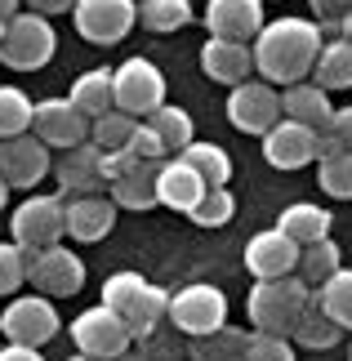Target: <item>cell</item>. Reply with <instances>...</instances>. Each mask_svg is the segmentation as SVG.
<instances>
[{"instance_id":"cell-1","label":"cell","mask_w":352,"mask_h":361,"mask_svg":"<svg viewBox=\"0 0 352 361\" xmlns=\"http://www.w3.org/2000/svg\"><path fill=\"white\" fill-rule=\"evenodd\" d=\"M255 49V76L267 85L286 90L312 76V63L321 54V27L312 18H272L259 27V36L250 40Z\"/></svg>"},{"instance_id":"cell-2","label":"cell","mask_w":352,"mask_h":361,"mask_svg":"<svg viewBox=\"0 0 352 361\" xmlns=\"http://www.w3.org/2000/svg\"><path fill=\"white\" fill-rule=\"evenodd\" d=\"M103 303L125 322L130 339H147L152 330L165 322L170 295H165L161 286H152L143 272H111L103 281Z\"/></svg>"},{"instance_id":"cell-3","label":"cell","mask_w":352,"mask_h":361,"mask_svg":"<svg viewBox=\"0 0 352 361\" xmlns=\"http://www.w3.org/2000/svg\"><path fill=\"white\" fill-rule=\"evenodd\" d=\"M308 303H312V286H308L299 272H290V276H272V281L250 286L245 317H250L255 330H263V335H286L290 339V330L303 317Z\"/></svg>"},{"instance_id":"cell-4","label":"cell","mask_w":352,"mask_h":361,"mask_svg":"<svg viewBox=\"0 0 352 361\" xmlns=\"http://www.w3.org/2000/svg\"><path fill=\"white\" fill-rule=\"evenodd\" d=\"M54 49H59V36H54V27L45 13H32L23 9L18 18L5 27V40H0V63L13 67V72H40Z\"/></svg>"},{"instance_id":"cell-5","label":"cell","mask_w":352,"mask_h":361,"mask_svg":"<svg viewBox=\"0 0 352 361\" xmlns=\"http://www.w3.org/2000/svg\"><path fill=\"white\" fill-rule=\"evenodd\" d=\"M165 322L174 330H183V335H192V339L214 335L219 326H228V295L210 281H192V286H183L178 295H170Z\"/></svg>"},{"instance_id":"cell-6","label":"cell","mask_w":352,"mask_h":361,"mask_svg":"<svg viewBox=\"0 0 352 361\" xmlns=\"http://www.w3.org/2000/svg\"><path fill=\"white\" fill-rule=\"evenodd\" d=\"M23 263H27V286H36V295L67 299L85 286V263L63 241L45 245V250H23Z\"/></svg>"},{"instance_id":"cell-7","label":"cell","mask_w":352,"mask_h":361,"mask_svg":"<svg viewBox=\"0 0 352 361\" xmlns=\"http://www.w3.org/2000/svg\"><path fill=\"white\" fill-rule=\"evenodd\" d=\"M0 330L9 343H27V348H45V343L63 330L59 308L49 303V295H13L9 308L0 312Z\"/></svg>"},{"instance_id":"cell-8","label":"cell","mask_w":352,"mask_h":361,"mask_svg":"<svg viewBox=\"0 0 352 361\" xmlns=\"http://www.w3.org/2000/svg\"><path fill=\"white\" fill-rule=\"evenodd\" d=\"M9 237L23 250H45L67 237V201L63 197H27L9 214Z\"/></svg>"},{"instance_id":"cell-9","label":"cell","mask_w":352,"mask_h":361,"mask_svg":"<svg viewBox=\"0 0 352 361\" xmlns=\"http://www.w3.org/2000/svg\"><path fill=\"white\" fill-rule=\"evenodd\" d=\"M111 90H116V112L134 116V121L152 116L165 103V76L147 59H125L111 72Z\"/></svg>"},{"instance_id":"cell-10","label":"cell","mask_w":352,"mask_h":361,"mask_svg":"<svg viewBox=\"0 0 352 361\" xmlns=\"http://www.w3.org/2000/svg\"><path fill=\"white\" fill-rule=\"evenodd\" d=\"M72 23L90 45H121L138 23V0H76Z\"/></svg>"},{"instance_id":"cell-11","label":"cell","mask_w":352,"mask_h":361,"mask_svg":"<svg viewBox=\"0 0 352 361\" xmlns=\"http://www.w3.org/2000/svg\"><path fill=\"white\" fill-rule=\"evenodd\" d=\"M157 165L161 161H138L134 152H111L107 178H111V201H116V210H152V205H157Z\"/></svg>"},{"instance_id":"cell-12","label":"cell","mask_w":352,"mask_h":361,"mask_svg":"<svg viewBox=\"0 0 352 361\" xmlns=\"http://www.w3.org/2000/svg\"><path fill=\"white\" fill-rule=\"evenodd\" d=\"M228 121L241 134H259L263 138L281 121V90L267 85V80H259V76L232 85V94H228Z\"/></svg>"},{"instance_id":"cell-13","label":"cell","mask_w":352,"mask_h":361,"mask_svg":"<svg viewBox=\"0 0 352 361\" xmlns=\"http://www.w3.org/2000/svg\"><path fill=\"white\" fill-rule=\"evenodd\" d=\"M72 343H76V353H85V357H121V353H130V330H125V322L116 312L107 308V303H94V308H85L72 322Z\"/></svg>"},{"instance_id":"cell-14","label":"cell","mask_w":352,"mask_h":361,"mask_svg":"<svg viewBox=\"0 0 352 361\" xmlns=\"http://www.w3.org/2000/svg\"><path fill=\"white\" fill-rule=\"evenodd\" d=\"M54 178H59L63 197H98V192L111 188L107 178V157L98 152L90 138L76 147H67L59 161H54Z\"/></svg>"},{"instance_id":"cell-15","label":"cell","mask_w":352,"mask_h":361,"mask_svg":"<svg viewBox=\"0 0 352 361\" xmlns=\"http://www.w3.org/2000/svg\"><path fill=\"white\" fill-rule=\"evenodd\" d=\"M54 170L49 161V147L27 130V134H13V138H0V178L9 188H36L40 178Z\"/></svg>"},{"instance_id":"cell-16","label":"cell","mask_w":352,"mask_h":361,"mask_svg":"<svg viewBox=\"0 0 352 361\" xmlns=\"http://www.w3.org/2000/svg\"><path fill=\"white\" fill-rule=\"evenodd\" d=\"M263 157H267L272 170H303V165L317 161V130L281 116L272 130L263 134Z\"/></svg>"},{"instance_id":"cell-17","label":"cell","mask_w":352,"mask_h":361,"mask_svg":"<svg viewBox=\"0 0 352 361\" xmlns=\"http://www.w3.org/2000/svg\"><path fill=\"white\" fill-rule=\"evenodd\" d=\"M32 130L45 147H76L90 138V116H80L72 99H40L36 103V116H32Z\"/></svg>"},{"instance_id":"cell-18","label":"cell","mask_w":352,"mask_h":361,"mask_svg":"<svg viewBox=\"0 0 352 361\" xmlns=\"http://www.w3.org/2000/svg\"><path fill=\"white\" fill-rule=\"evenodd\" d=\"M245 268L255 281H272V276H290L299 268V241H290L281 228L255 232L245 241Z\"/></svg>"},{"instance_id":"cell-19","label":"cell","mask_w":352,"mask_h":361,"mask_svg":"<svg viewBox=\"0 0 352 361\" xmlns=\"http://www.w3.org/2000/svg\"><path fill=\"white\" fill-rule=\"evenodd\" d=\"M205 178L192 170L183 157H165L157 165V205H165V210H174V214H192L196 210V201L205 197Z\"/></svg>"},{"instance_id":"cell-20","label":"cell","mask_w":352,"mask_h":361,"mask_svg":"<svg viewBox=\"0 0 352 361\" xmlns=\"http://www.w3.org/2000/svg\"><path fill=\"white\" fill-rule=\"evenodd\" d=\"M201 72L214 80V85H241V80L255 76V49L245 40H223V36H210L201 45Z\"/></svg>"},{"instance_id":"cell-21","label":"cell","mask_w":352,"mask_h":361,"mask_svg":"<svg viewBox=\"0 0 352 361\" xmlns=\"http://www.w3.org/2000/svg\"><path fill=\"white\" fill-rule=\"evenodd\" d=\"M263 5L267 0H210L205 5V27L210 36H223V40H255L263 18Z\"/></svg>"},{"instance_id":"cell-22","label":"cell","mask_w":352,"mask_h":361,"mask_svg":"<svg viewBox=\"0 0 352 361\" xmlns=\"http://www.w3.org/2000/svg\"><path fill=\"white\" fill-rule=\"evenodd\" d=\"M63 201H67V237L72 241L94 245L116 228V201L107 192H98V197H63Z\"/></svg>"},{"instance_id":"cell-23","label":"cell","mask_w":352,"mask_h":361,"mask_svg":"<svg viewBox=\"0 0 352 361\" xmlns=\"http://www.w3.org/2000/svg\"><path fill=\"white\" fill-rule=\"evenodd\" d=\"M281 116L299 121V125H312V130H330V116H334V103H330V90H321L317 80H299V85H286L281 90Z\"/></svg>"},{"instance_id":"cell-24","label":"cell","mask_w":352,"mask_h":361,"mask_svg":"<svg viewBox=\"0 0 352 361\" xmlns=\"http://www.w3.org/2000/svg\"><path fill=\"white\" fill-rule=\"evenodd\" d=\"M72 107L80 116H90V121H98V116H107L111 107H116V90H111V72L107 67H94V72H80L76 80H72Z\"/></svg>"},{"instance_id":"cell-25","label":"cell","mask_w":352,"mask_h":361,"mask_svg":"<svg viewBox=\"0 0 352 361\" xmlns=\"http://www.w3.org/2000/svg\"><path fill=\"white\" fill-rule=\"evenodd\" d=\"M308 80H317V85L330 90V94H334V90H352V40H344V36L326 40Z\"/></svg>"},{"instance_id":"cell-26","label":"cell","mask_w":352,"mask_h":361,"mask_svg":"<svg viewBox=\"0 0 352 361\" xmlns=\"http://www.w3.org/2000/svg\"><path fill=\"white\" fill-rule=\"evenodd\" d=\"M277 228L299 245L321 241V237H330V210H321L312 201H294V205H286V210L277 214Z\"/></svg>"},{"instance_id":"cell-27","label":"cell","mask_w":352,"mask_h":361,"mask_svg":"<svg viewBox=\"0 0 352 361\" xmlns=\"http://www.w3.org/2000/svg\"><path fill=\"white\" fill-rule=\"evenodd\" d=\"M344 268V250L334 245V237H321V241H308L299 245V272L308 286H321V281H330L334 272Z\"/></svg>"},{"instance_id":"cell-28","label":"cell","mask_w":352,"mask_h":361,"mask_svg":"<svg viewBox=\"0 0 352 361\" xmlns=\"http://www.w3.org/2000/svg\"><path fill=\"white\" fill-rule=\"evenodd\" d=\"M312 299L339 330H352V268H339L330 281L312 286Z\"/></svg>"},{"instance_id":"cell-29","label":"cell","mask_w":352,"mask_h":361,"mask_svg":"<svg viewBox=\"0 0 352 361\" xmlns=\"http://www.w3.org/2000/svg\"><path fill=\"white\" fill-rule=\"evenodd\" d=\"M143 121L152 125V134H157L161 143H165V152H170V157H178V152H183V147H188L192 138H196V125H192V116L183 112V107H174V103H161L157 112H152V116H143Z\"/></svg>"},{"instance_id":"cell-30","label":"cell","mask_w":352,"mask_h":361,"mask_svg":"<svg viewBox=\"0 0 352 361\" xmlns=\"http://www.w3.org/2000/svg\"><path fill=\"white\" fill-rule=\"evenodd\" d=\"M178 157L188 161L210 188H228V178H232V157H228V152H223L219 143H196V138H192V143L183 147Z\"/></svg>"},{"instance_id":"cell-31","label":"cell","mask_w":352,"mask_h":361,"mask_svg":"<svg viewBox=\"0 0 352 361\" xmlns=\"http://www.w3.org/2000/svg\"><path fill=\"white\" fill-rule=\"evenodd\" d=\"M138 23L157 36L178 32L192 23V0H138Z\"/></svg>"},{"instance_id":"cell-32","label":"cell","mask_w":352,"mask_h":361,"mask_svg":"<svg viewBox=\"0 0 352 361\" xmlns=\"http://www.w3.org/2000/svg\"><path fill=\"white\" fill-rule=\"evenodd\" d=\"M134 130H138V121L111 107L107 116L90 121V143H94L98 152H107V157H111V152H130V138H134Z\"/></svg>"},{"instance_id":"cell-33","label":"cell","mask_w":352,"mask_h":361,"mask_svg":"<svg viewBox=\"0 0 352 361\" xmlns=\"http://www.w3.org/2000/svg\"><path fill=\"white\" fill-rule=\"evenodd\" d=\"M339 335H344V330L334 326L326 312H321V303H317V299L308 303L303 317H299V322H294V330H290V339H294V343H303V348H330V343L339 339Z\"/></svg>"},{"instance_id":"cell-34","label":"cell","mask_w":352,"mask_h":361,"mask_svg":"<svg viewBox=\"0 0 352 361\" xmlns=\"http://www.w3.org/2000/svg\"><path fill=\"white\" fill-rule=\"evenodd\" d=\"M32 116H36V103L18 85H0V138L27 134L32 130Z\"/></svg>"},{"instance_id":"cell-35","label":"cell","mask_w":352,"mask_h":361,"mask_svg":"<svg viewBox=\"0 0 352 361\" xmlns=\"http://www.w3.org/2000/svg\"><path fill=\"white\" fill-rule=\"evenodd\" d=\"M317 183L334 201H352V152H334V157H317Z\"/></svg>"},{"instance_id":"cell-36","label":"cell","mask_w":352,"mask_h":361,"mask_svg":"<svg viewBox=\"0 0 352 361\" xmlns=\"http://www.w3.org/2000/svg\"><path fill=\"white\" fill-rule=\"evenodd\" d=\"M245 343H250V335L219 326L214 335H201V339H196L192 357L196 361H245Z\"/></svg>"},{"instance_id":"cell-37","label":"cell","mask_w":352,"mask_h":361,"mask_svg":"<svg viewBox=\"0 0 352 361\" xmlns=\"http://www.w3.org/2000/svg\"><path fill=\"white\" fill-rule=\"evenodd\" d=\"M232 214H236V197L228 188H205V197L196 201V210L188 214L196 228H223V224H232Z\"/></svg>"},{"instance_id":"cell-38","label":"cell","mask_w":352,"mask_h":361,"mask_svg":"<svg viewBox=\"0 0 352 361\" xmlns=\"http://www.w3.org/2000/svg\"><path fill=\"white\" fill-rule=\"evenodd\" d=\"M18 286H27V263L18 241H0V295H18Z\"/></svg>"},{"instance_id":"cell-39","label":"cell","mask_w":352,"mask_h":361,"mask_svg":"<svg viewBox=\"0 0 352 361\" xmlns=\"http://www.w3.org/2000/svg\"><path fill=\"white\" fill-rule=\"evenodd\" d=\"M245 361H294V348L286 335H263V330H255L245 343Z\"/></svg>"},{"instance_id":"cell-40","label":"cell","mask_w":352,"mask_h":361,"mask_svg":"<svg viewBox=\"0 0 352 361\" xmlns=\"http://www.w3.org/2000/svg\"><path fill=\"white\" fill-rule=\"evenodd\" d=\"M352 0H308V9H312V23L321 27V36H339V18L348 13Z\"/></svg>"},{"instance_id":"cell-41","label":"cell","mask_w":352,"mask_h":361,"mask_svg":"<svg viewBox=\"0 0 352 361\" xmlns=\"http://www.w3.org/2000/svg\"><path fill=\"white\" fill-rule=\"evenodd\" d=\"M130 152H134L138 161H165V157H170V152H165V143L152 134L147 121H138V130H134V138H130Z\"/></svg>"},{"instance_id":"cell-42","label":"cell","mask_w":352,"mask_h":361,"mask_svg":"<svg viewBox=\"0 0 352 361\" xmlns=\"http://www.w3.org/2000/svg\"><path fill=\"white\" fill-rule=\"evenodd\" d=\"M330 134L352 152V107H334V116H330Z\"/></svg>"},{"instance_id":"cell-43","label":"cell","mask_w":352,"mask_h":361,"mask_svg":"<svg viewBox=\"0 0 352 361\" xmlns=\"http://www.w3.org/2000/svg\"><path fill=\"white\" fill-rule=\"evenodd\" d=\"M23 9L32 13H45V18H54V13H72L76 0H23Z\"/></svg>"},{"instance_id":"cell-44","label":"cell","mask_w":352,"mask_h":361,"mask_svg":"<svg viewBox=\"0 0 352 361\" xmlns=\"http://www.w3.org/2000/svg\"><path fill=\"white\" fill-rule=\"evenodd\" d=\"M0 361H45V357H40V348H27V343H5Z\"/></svg>"},{"instance_id":"cell-45","label":"cell","mask_w":352,"mask_h":361,"mask_svg":"<svg viewBox=\"0 0 352 361\" xmlns=\"http://www.w3.org/2000/svg\"><path fill=\"white\" fill-rule=\"evenodd\" d=\"M23 13V0H0V27H9Z\"/></svg>"},{"instance_id":"cell-46","label":"cell","mask_w":352,"mask_h":361,"mask_svg":"<svg viewBox=\"0 0 352 361\" xmlns=\"http://www.w3.org/2000/svg\"><path fill=\"white\" fill-rule=\"evenodd\" d=\"M339 36H344V40H352V5H348V13L339 18Z\"/></svg>"},{"instance_id":"cell-47","label":"cell","mask_w":352,"mask_h":361,"mask_svg":"<svg viewBox=\"0 0 352 361\" xmlns=\"http://www.w3.org/2000/svg\"><path fill=\"white\" fill-rule=\"evenodd\" d=\"M5 201H9V183L0 178V210H5Z\"/></svg>"},{"instance_id":"cell-48","label":"cell","mask_w":352,"mask_h":361,"mask_svg":"<svg viewBox=\"0 0 352 361\" xmlns=\"http://www.w3.org/2000/svg\"><path fill=\"white\" fill-rule=\"evenodd\" d=\"M116 361H143V357H130V353H121V357H116Z\"/></svg>"},{"instance_id":"cell-49","label":"cell","mask_w":352,"mask_h":361,"mask_svg":"<svg viewBox=\"0 0 352 361\" xmlns=\"http://www.w3.org/2000/svg\"><path fill=\"white\" fill-rule=\"evenodd\" d=\"M67 361H98V357H85V353H80V357H67Z\"/></svg>"},{"instance_id":"cell-50","label":"cell","mask_w":352,"mask_h":361,"mask_svg":"<svg viewBox=\"0 0 352 361\" xmlns=\"http://www.w3.org/2000/svg\"><path fill=\"white\" fill-rule=\"evenodd\" d=\"M348 361H352V348H348Z\"/></svg>"}]
</instances>
